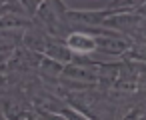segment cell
Returning <instances> with one entry per match:
<instances>
[{"instance_id": "obj_1", "label": "cell", "mask_w": 146, "mask_h": 120, "mask_svg": "<svg viewBox=\"0 0 146 120\" xmlns=\"http://www.w3.org/2000/svg\"><path fill=\"white\" fill-rule=\"evenodd\" d=\"M66 10L68 8L62 0H44V2H40L34 22L46 32L48 38L66 40L72 32V26L66 18Z\"/></svg>"}, {"instance_id": "obj_2", "label": "cell", "mask_w": 146, "mask_h": 120, "mask_svg": "<svg viewBox=\"0 0 146 120\" xmlns=\"http://www.w3.org/2000/svg\"><path fill=\"white\" fill-rule=\"evenodd\" d=\"M64 42H66L68 50H70L74 56H90V54L98 52L94 36L88 34V32H82V30H72L70 36H68Z\"/></svg>"}, {"instance_id": "obj_3", "label": "cell", "mask_w": 146, "mask_h": 120, "mask_svg": "<svg viewBox=\"0 0 146 120\" xmlns=\"http://www.w3.org/2000/svg\"><path fill=\"white\" fill-rule=\"evenodd\" d=\"M46 42H48V36L36 22H32V26L28 30H24V34H22V48H26L30 52H36V54L44 52Z\"/></svg>"}, {"instance_id": "obj_4", "label": "cell", "mask_w": 146, "mask_h": 120, "mask_svg": "<svg viewBox=\"0 0 146 120\" xmlns=\"http://www.w3.org/2000/svg\"><path fill=\"white\" fill-rule=\"evenodd\" d=\"M42 56H46V58H50V60H54V62H58L62 66H66V64H70L74 60V54L68 50L66 42L64 40H54V38H48Z\"/></svg>"}, {"instance_id": "obj_5", "label": "cell", "mask_w": 146, "mask_h": 120, "mask_svg": "<svg viewBox=\"0 0 146 120\" xmlns=\"http://www.w3.org/2000/svg\"><path fill=\"white\" fill-rule=\"evenodd\" d=\"M56 114H60V116H64L66 120H90L88 116H84V114H82L80 110H76V108H72V106H70V104H66V102H64V104L60 106V110H58Z\"/></svg>"}, {"instance_id": "obj_6", "label": "cell", "mask_w": 146, "mask_h": 120, "mask_svg": "<svg viewBox=\"0 0 146 120\" xmlns=\"http://www.w3.org/2000/svg\"><path fill=\"white\" fill-rule=\"evenodd\" d=\"M120 120H146V110L142 106H132Z\"/></svg>"}, {"instance_id": "obj_7", "label": "cell", "mask_w": 146, "mask_h": 120, "mask_svg": "<svg viewBox=\"0 0 146 120\" xmlns=\"http://www.w3.org/2000/svg\"><path fill=\"white\" fill-rule=\"evenodd\" d=\"M34 112H36L38 120H66L64 116H60V114H56V112H48V110H42V108H34Z\"/></svg>"}, {"instance_id": "obj_8", "label": "cell", "mask_w": 146, "mask_h": 120, "mask_svg": "<svg viewBox=\"0 0 146 120\" xmlns=\"http://www.w3.org/2000/svg\"><path fill=\"white\" fill-rule=\"evenodd\" d=\"M4 92H6V90H4ZM4 92H0V96H2ZM0 120H8V118H6V114L2 112V108H0Z\"/></svg>"}, {"instance_id": "obj_9", "label": "cell", "mask_w": 146, "mask_h": 120, "mask_svg": "<svg viewBox=\"0 0 146 120\" xmlns=\"http://www.w3.org/2000/svg\"><path fill=\"white\" fill-rule=\"evenodd\" d=\"M36 120H38V116H36Z\"/></svg>"}]
</instances>
